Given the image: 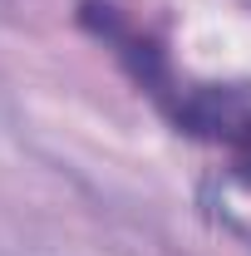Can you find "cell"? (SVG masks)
Returning <instances> with one entry per match:
<instances>
[{
  "instance_id": "cell-2",
  "label": "cell",
  "mask_w": 251,
  "mask_h": 256,
  "mask_svg": "<svg viewBox=\"0 0 251 256\" xmlns=\"http://www.w3.org/2000/svg\"><path fill=\"white\" fill-rule=\"evenodd\" d=\"M197 202H202V212H207L222 232H232L236 242L251 246V182L246 178H236V172H226V168H212V172L197 182Z\"/></svg>"
},
{
  "instance_id": "cell-1",
  "label": "cell",
  "mask_w": 251,
  "mask_h": 256,
  "mask_svg": "<svg viewBox=\"0 0 251 256\" xmlns=\"http://www.w3.org/2000/svg\"><path fill=\"white\" fill-rule=\"evenodd\" d=\"M162 114L178 133L222 153L217 168L251 182V79H182Z\"/></svg>"
}]
</instances>
